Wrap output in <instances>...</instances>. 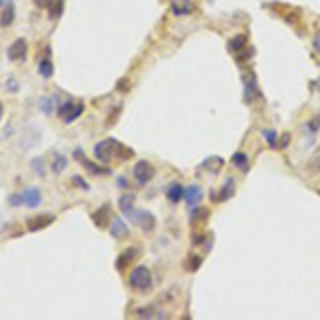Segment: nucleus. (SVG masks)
Instances as JSON below:
<instances>
[{
  "instance_id": "obj_8",
  "label": "nucleus",
  "mask_w": 320,
  "mask_h": 320,
  "mask_svg": "<svg viewBox=\"0 0 320 320\" xmlns=\"http://www.w3.org/2000/svg\"><path fill=\"white\" fill-rule=\"evenodd\" d=\"M56 220V216H51V213H43V216H34L32 220H28V231L30 233H37L41 229H45V226H49L51 222Z\"/></svg>"
},
{
  "instance_id": "obj_10",
  "label": "nucleus",
  "mask_w": 320,
  "mask_h": 320,
  "mask_svg": "<svg viewBox=\"0 0 320 320\" xmlns=\"http://www.w3.org/2000/svg\"><path fill=\"white\" fill-rule=\"evenodd\" d=\"M171 11L175 15H190L194 11V4L190 0H173L171 2Z\"/></svg>"
},
{
  "instance_id": "obj_40",
  "label": "nucleus",
  "mask_w": 320,
  "mask_h": 320,
  "mask_svg": "<svg viewBox=\"0 0 320 320\" xmlns=\"http://www.w3.org/2000/svg\"><path fill=\"white\" fill-rule=\"evenodd\" d=\"M2 113H4V107H2V103H0V120H2Z\"/></svg>"
},
{
  "instance_id": "obj_13",
  "label": "nucleus",
  "mask_w": 320,
  "mask_h": 320,
  "mask_svg": "<svg viewBox=\"0 0 320 320\" xmlns=\"http://www.w3.org/2000/svg\"><path fill=\"white\" fill-rule=\"evenodd\" d=\"M75 158L84 162L85 169H88V171H92V173H101V175H107V173H109V169H101V167H94V165H92V162L85 158V154L81 152V149H75Z\"/></svg>"
},
{
  "instance_id": "obj_7",
  "label": "nucleus",
  "mask_w": 320,
  "mask_h": 320,
  "mask_svg": "<svg viewBox=\"0 0 320 320\" xmlns=\"http://www.w3.org/2000/svg\"><path fill=\"white\" fill-rule=\"evenodd\" d=\"M21 196H24V205L30 207V209H37L41 203H43V192H41L39 188H34V186L21 192Z\"/></svg>"
},
{
  "instance_id": "obj_6",
  "label": "nucleus",
  "mask_w": 320,
  "mask_h": 320,
  "mask_svg": "<svg viewBox=\"0 0 320 320\" xmlns=\"http://www.w3.org/2000/svg\"><path fill=\"white\" fill-rule=\"evenodd\" d=\"M26 49H28V43H26V39H17L11 43V47L7 49V56H9V60H24L26 58Z\"/></svg>"
},
{
  "instance_id": "obj_26",
  "label": "nucleus",
  "mask_w": 320,
  "mask_h": 320,
  "mask_svg": "<svg viewBox=\"0 0 320 320\" xmlns=\"http://www.w3.org/2000/svg\"><path fill=\"white\" fill-rule=\"evenodd\" d=\"M207 213H209V212H207L205 207H201V209H192V222H196L199 218H201V220H205V218H207Z\"/></svg>"
},
{
  "instance_id": "obj_31",
  "label": "nucleus",
  "mask_w": 320,
  "mask_h": 320,
  "mask_svg": "<svg viewBox=\"0 0 320 320\" xmlns=\"http://www.w3.org/2000/svg\"><path fill=\"white\" fill-rule=\"evenodd\" d=\"M199 265H201V258H199V256H192V258L188 260V269H190V271L199 269Z\"/></svg>"
},
{
  "instance_id": "obj_41",
  "label": "nucleus",
  "mask_w": 320,
  "mask_h": 320,
  "mask_svg": "<svg viewBox=\"0 0 320 320\" xmlns=\"http://www.w3.org/2000/svg\"><path fill=\"white\" fill-rule=\"evenodd\" d=\"M318 88H320V84H318Z\"/></svg>"
},
{
  "instance_id": "obj_18",
  "label": "nucleus",
  "mask_w": 320,
  "mask_h": 320,
  "mask_svg": "<svg viewBox=\"0 0 320 320\" xmlns=\"http://www.w3.org/2000/svg\"><path fill=\"white\" fill-rule=\"evenodd\" d=\"M107 213H109V205H103L101 209H96V212L92 213V220H94L98 226H103L105 222H107Z\"/></svg>"
},
{
  "instance_id": "obj_24",
  "label": "nucleus",
  "mask_w": 320,
  "mask_h": 320,
  "mask_svg": "<svg viewBox=\"0 0 320 320\" xmlns=\"http://www.w3.org/2000/svg\"><path fill=\"white\" fill-rule=\"evenodd\" d=\"M203 167H205V169H212V171H216V169L222 167V158H207Z\"/></svg>"
},
{
  "instance_id": "obj_4",
  "label": "nucleus",
  "mask_w": 320,
  "mask_h": 320,
  "mask_svg": "<svg viewBox=\"0 0 320 320\" xmlns=\"http://www.w3.org/2000/svg\"><path fill=\"white\" fill-rule=\"evenodd\" d=\"M58 113H60V118L66 122V124H71V122H75L81 113H84V103L66 101V103H62L60 107H58Z\"/></svg>"
},
{
  "instance_id": "obj_23",
  "label": "nucleus",
  "mask_w": 320,
  "mask_h": 320,
  "mask_svg": "<svg viewBox=\"0 0 320 320\" xmlns=\"http://www.w3.org/2000/svg\"><path fill=\"white\" fill-rule=\"evenodd\" d=\"M233 165H237V167L241 169V171H248V156L241 154V152L233 154Z\"/></svg>"
},
{
  "instance_id": "obj_5",
  "label": "nucleus",
  "mask_w": 320,
  "mask_h": 320,
  "mask_svg": "<svg viewBox=\"0 0 320 320\" xmlns=\"http://www.w3.org/2000/svg\"><path fill=\"white\" fill-rule=\"evenodd\" d=\"M132 175L137 177L139 184H148L149 179H152V175H154V169H152L149 162L141 160V162H137V165H135V169H132Z\"/></svg>"
},
{
  "instance_id": "obj_15",
  "label": "nucleus",
  "mask_w": 320,
  "mask_h": 320,
  "mask_svg": "<svg viewBox=\"0 0 320 320\" xmlns=\"http://www.w3.org/2000/svg\"><path fill=\"white\" fill-rule=\"evenodd\" d=\"M13 20H15V7L13 4H7V7L2 9V15H0V26L7 28L13 24Z\"/></svg>"
},
{
  "instance_id": "obj_12",
  "label": "nucleus",
  "mask_w": 320,
  "mask_h": 320,
  "mask_svg": "<svg viewBox=\"0 0 320 320\" xmlns=\"http://www.w3.org/2000/svg\"><path fill=\"white\" fill-rule=\"evenodd\" d=\"M56 101H58V96H41V98H39V109H41V113H45V115H51V113H54Z\"/></svg>"
},
{
  "instance_id": "obj_1",
  "label": "nucleus",
  "mask_w": 320,
  "mask_h": 320,
  "mask_svg": "<svg viewBox=\"0 0 320 320\" xmlns=\"http://www.w3.org/2000/svg\"><path fill=\"white\" fill-rule=\"evenodd\" d=\"M152 282H154V277H152V271H149L148 267H137V269L130 273V286L137 288V290L152 288Z\"/></svg>"
},
{
  "instance_id": "obj_30",
  "label": "nucleus",
  "mask_w": 320,
  "mask_h": 320,
  "mask_svg": "<svg viewBox=\"0 0 320 320\" xmlns=\"http://www.w3.org/2000/svg\"><path fill=\"white\" fill-rule=\"evenodd\" d=\"M32 169L39 173V175H43V158H34L32 160Z\"/></svg>"
},
{
  "instance_id": "obj_19",
  "label": "nucleus",
  "mask_w": 320,
  "mask_h": 320,
  "mask_svg": "<svg viewBox=\"0 0 320 320\" xmlns=\"http://www.w3.org/2000/svg\"><path fill=\"white\" fill-rule=\"evenodd\" d=\"M246 43H248L246 34H239V37H235V39L229 41V47H231V51H241L243 47H246Z\"/></svg>"
},
{
  "instance_id": "obj_32",
  "label": "nucleus",
  "mask_w": 320,
  "mask_h": 320,
  "mask_svg": "<svg viewBox=\"0 0 320 320\" xmlns=\"http://www.w3.org/2000/svg\"><path fill=\"white\" fill-rule=\"evenodd\" d=\"M73 184H75V186H79V188H84V190H88V184H85L79 175H75V177H73Z\"/></svg>"
},
{
  "instance_id": "obj_9",
  "label": "nucleus",
  "mask_w": 320,
  "mask_h": 320,
  "mask_svg": "<svg viewBox=\"0 0 320 320\" xmlns=\"http://www.w3.org/2000/svg\"><path fill=\"white\" fill-rule=\"evenodd\" d=\"M201 199H203V190H201V186H188V188H184V201L188 203L190 207H194Z\"/></svg>"
},
{
  "instance_id": "obj_39",
  "label": "nucleus",
  "mask_w": 320,
  "mask_h": 320,
  "mask_svg": "<svg viewBox=\"0 0 320 320\" xmlns=\"http://www.w3.org/2000/svg\"><path fill=\"white\" fill-rule=\"evenodd\" d=\"M314 45H316V49L320 51V39H316V41H314Z\"/></svg>"
},
{
  "instance_id": "obj_17",
  "label": "nucleus",
  "mask_w": 320,
  "mask_h": 320,
  "mask_svg": "<svg viewBox=\"0 0 320 320\" xmlns=\"http://www.w3.org/2000/svg\"><path fill=\"white\" fill-rule=\"evenodd\" d=\"M233 190H235V182H233V179H226L224 190L220 192V194H213V196H216L213 201H226V199H229V196L233 194Z\"/></svg>"
},
{
  "instance_id": "obj_28",
  "label": "nucleus",
  "mask_w": 320,
  "mask_h": 320,
  "mask_svg": "<svg viewBox=\"0 0 320 320\" xmlns=\"http://www.w3.org/2000/svg\"><path fill=\"white\" fill-rule=\"evenodd\" d=\"M9 205H11V207L24 205V196H21V194H11V196H9Z\"/></svg>"
},
{
  "instance_id": "obj_2",
  "label": "nucleus",
  "mask_w": 320,
  "mask_h": 320,
  "mask_svg": "<svg viewBox=\"0 0 320 320\" xmlns=\"http://www.w3.org/2000/svg\"><path fill=\"white\" fill-rule=\"evenodd\" d=\"M126 216H128V220H132V222H135L137 226H141V229H143V231H148V233L156 226L154 216H152L149 212H145V209H135V207H132L130 212L126 213Z\"/></svg>"
},
{
  "instance_id": "obj_27",
  "label": "nucleus",
  "mask_w": 320,
  "mask_h": 320,
  "mask_svg": "<svg viewBox=\"0 0 320 320\" xmlns=\"http://www.w3.org/2000/svg\"><path fill=\"white\" fill-rule=\"evenodd\" d=\"M49 11H51V17H60V13H62V0H56L54 4H49Z\"/></svg>"
},
{
  "instance_id": "obj_29",
  "label": "nucleus",
  "mask_w": 320,
  "mask_h": 320,
  "mask_svg": "<svg viewBox=\"0 0 320 320\" xmlns=\"http://www.w3.org/2000/svg\"><path fill=\"white\" fill-rule=\"evenodd\" d=\"M137 314H139V316H158V318L162 316V314H160V312H156L154 307H145V310H139Z\"/></svg>"
},
{
  "instance_id": "obj_25",
  "label": "nucleus",
  "mask_w": 320,
  "mask_h": 320,
  "mask_svg": "<svg viewBox=\"0 0 320 320\" xmlns=\"http://www.w3.org/2000/svg\"><path fill=\"white\" fill-rule=\"evenodd\" d=\"M265 139L269 141L271 148H277V135H276V130H271V128H267L265 130Z\"/></svg>"
},
{
  "instance_id": "obj_34",
  "label": "nucleus",
  "mask_w": 320,
  "mask_h": 320,
  "mask_svg": "<svg viewBox=\"0 0 320 320\" xmlns=\"http://www.w3.org/2000/svg\"><path fill=\"white\" fill-rule=\"evenodd\" d=\"M318 124H320V118H316V120H312V122H310V132H316V128H318Z\"/></svg>"
},
{
  "instance_id": "obj_16",
  "label": "nucleus",
  "mask_w": 320,
  "mask_h": 320,
  "mask_svg": "<svg viewBox=\"0 0 320 320\" xmlns=\"http://www.w3.org/2000/svg\"><path fill=\"white\" fill-rule=\"evenodd\" d=\"M167 196H169V199H171L173 203L182 201V199H184V186H182V184H171V186H169V190H167Z\"/></svg>"
},
{
  "instance_id": "obj_35",
  "label": "nucleus",
  "mask_w": 320,
  "mask_h": 320,
  "mask_svg": "<svg viewBox=\"0 0 320 320\" xmlns=\"http://www.w3.org/2000/svg\"><path fill=\"white\" fill-rule=\"evenodd\" d=\"M118 184L122 186V188H128V182H126V177H120V179H118Z\"/></svg>"
},
{
  "instance_id": "obj_33",
  "label": "nucleus",
  "mask_w": 320,
  "mask_h": 320,
  "mask_svg": "<svg viewBox=\"0 0 320 320\" xmlns=\"http://www.w3.org/2000/svg\"><path fill=\"white\" fill-rule=\"evenodd\" d=\"M34 4H37L39 9H47L51 4V0H34Z\"/></svg>"
},
{
  "instance_id": "obj_21",
  "label": "nucleus",
  "mask_w": 320,
  "mask_h": 320,
  "mask_svg": "<svg viewBox=\"0 0 320 320\" xmlns=\"http://www.w3.org/2000/svg\"><path fill=\"white\" fill-rule=\"evenodd\" d=\"M132 207H135V194H124V196H122V199H120V209H122V212L128 213Z\"/></svg>"
},
{
  "instance_id": "obj_20",
  "label": "nucleus",
  "mask_w": 320,
  "mask_h": 320,
  "mask_svg": "<svg viewBox=\"0 0 320 320\" xmlns=\"http://www.w3.org/2000/svg\"><path fill=\"white\" fill-rule=\"evenodd\" d=\"M39 73H41V77L49 79L51 75H54V64H51V60H41V64H39Z\"/></svg>"
},
{
  "instance_id": "obj_3",
  "label": "nucleus",
  "mask_w": 320,
  "mask_h": 320,
  "mask_svg": "<svg viewBox=\"0 0 320 320\" xmlns=\"http://www.w3.org/2000/svg\"><path fill=\"white\" fill-rule=\"evenodd\" d=\"M118 149H120V143L115 141V139H105V141H101L94 148V154L101 162H109L115 154H118Z\"/></svg>"
},
{
  "instance_id": "obj_36",
  "label": "nucleus",
  "mask_w": 320,
  "mask_h": 320,
  "mask_svg": "<svg viewBox=\"0 0 320 320\" xmlns=\"http://www.w3.org/2000/svg\"><path fill=\"white\" fill-rule=\"evenodd\" d=\"M7 88H9V90H17V88H20V85H17L15 81H9V84H7Z\"/></svg>"
},
{
  "instance_id": "obj_14",
  "label": "nucleus",
  "mask_w": 320,
  "mask_h": 320,
  "mask_svg": "<svg viewBox=\"0 0 320 320\" xmlns=\"http://www.w3.org/2000/svg\"><path fill=\"white\" fill-rule=\"evenodd\" d=\"M111 235L115 237V239H122V237L128 235V226L124 224V220L122 218H115L111 222Z\"/></svg>"
},
{
  "instance_id": "obj_37",
  "label": "nucleus",
  "mask_w": 320,
  "mask_h": 320,
  "mask_svg": "<svg viewBox=\"0 0 320 320\" xmlns=\"http://www.w3.org/2000/svg\"><path fill=\"white\" fill-rule=\"evenodd\" d=\"M314 165H316V169L320 171V152H318V156H316V158H314Z\"/></svg>"
},
{
  "instance_id": "obj_11",
  "label": "nucleus",
  "mask_w": 320,
  "mask_h": 320,
  "mask_svg": "<svg viewBox=\"0 0 320 320\" xmlns=\"http://www.w3.org/2000/svg\"><path fill=\"white\" fill-rule=\"evenodd\" d=\"M137 254H139V248H128V250H126V252H124V254H122V256H120V258H118V260H115V267H118V269H120V271H124V269H126V267H128V263H130V260H132V258H135V256H137Z\"/></svg>"
},
{
  "instance_id": "obj_38",
  "label": "nucleus",
  "mask_w": 320,
  "mask_h": 320,
  "mask_svg": "<svg viewBox=\"0 0 320 320\" xmlns=\"http://www.w3.org/2000/svg\"><path fill=\"white\" fill-rule=\"evenodd\" d=\"M9 2H11V0H0V7H7Z\"/></svg>"
},
{
  "instance_id": "obj_22",
  "label": "nucleus",
  "mask_w": 320,
  "mask_h": 320,
  "mask_svg": "<svg viewBox=\"0 0 320 320\" xmlns=\"http://www.w3.org/2000/svg\"><path fill=\"white\" fill-rule=\"evenodd\" d=\"M51 169H54V173H62L64 169H66V158H64L62 154H54V162H51Z\"/></svg>"
}]
</instances>
